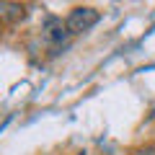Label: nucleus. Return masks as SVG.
Masks as SVG:
<instances>
[{
    "mask_svg": "<svg viewBox=\"0 0 155 155\" xmlns=\"http://www.w3.org/2000/svg\"><path fill=\"white\" fill-rule=\"evenodd\" d=\"M137 155H155V147H142L137 150Z\"/></svg>",
    "mask_w": 155,
    "mask_h": 155,
    "instance_id": "3",
    "label": "nucleus"
},
{
    "mask_svg": "<svg viewBox=\"0 0 155 155\" xmlns=\"http://www.w3.org/2000/svg\"><path fill=\"white\" fill-rule=\"evenodd\" d=\"M98 18H101V13L96 11V8L80 5V8H72L70 11V16L65 18V26H67L70 34H83V31H88V28H93L96 23H98Z\"/></svg>",
    "mask_w": 155,
    "mask_h": 155,
    "instance_id": "1",
    "label": "nucleus"
},
{
    "mask_svg": "<svg viewBox=\"0 0 155 155\" xmlns=\"http://www.w3.org/2000/svg\"><path fill=\"white\" fill-rule=\"evenodd\" d=\"M70 36V31H67V26L60 21V18L49 16L44 21V39L47 41H54V44H60V41H65V39Z\"/></svg>",
    "mask_w": 155,
    "mask_h": 155,
    "instance_id": "2",
    "label": "nucleus"
},
{
    "mask_svg": "<svg viewBox=\"0 0 155 155\" xmlns=\"http://www.w3.org/2000/svg\"><path fill=\"white\" fill-rule=\"evenodd\" d=\"M80 155H83V153H80Z\"/></svg>",
    "mask_w": 155,
    "mask_h": 155,
    "instance_id": "4",
    "label": "nucleus"
}]
</instances>
